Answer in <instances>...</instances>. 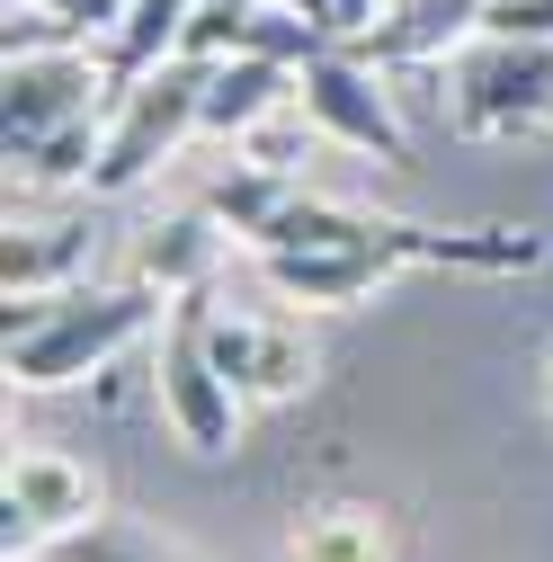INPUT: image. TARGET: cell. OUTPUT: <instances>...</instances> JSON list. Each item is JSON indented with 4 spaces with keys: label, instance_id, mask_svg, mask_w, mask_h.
Listing matches in <instances>:
<instances>
[{
    "label": "cell",
    "instance_id": "cell-1",
    "mask_svg": "<svg viewBox=\"0 0 553 562\" xmlns=\"http://www.w3.org/2000/svg\"><path fill=\"white\" fill-rule=\"evenodd\" d=\"M170 295L153 286H72V295H10V384L19 393H63V384H90L108 375L125 348L161 339Z\"/></svg>",
    "mask_w": 553,
    "mask_h": 562
},
{
    "label": "cell",
    "instance_id": "cell-2",
    "mask_svg": "<svg viewBox=\"0 0 553 562\" xmlns=\"http://www.w3.org/2000/svg\"><path fill=\"white\" fill-rule=\"evenodd\" d=\"M447 125L473 144L553 134V36H473L447 72Z\"/></svg>",
    "mask_w": 553,
    "mask_h": 562
},
{
    "label": "cell",
    "instance_id": "cell-3",
    "mask_svg": "<svg viewBox=\"0 0 553 562\" xmlns=\"http://www.w3.org/2000/svg\"><path fill=\"white\" fill-rule=\"evenodd\" d=\"M205 304L215 295H179L170 322H161V348H153V393H161V419L179 429L188 456H233L241 438V393L233 375L215 367V348H205Z\"/></svg>",
    "mask_w": 553,
    "mask_h": 562
},
{
    "label": "cell",
    "instance_id": "cell-4",
    "mask_svg": "<svg viewBox=\"0 0 553 562\" xmlns=\"http://www.w3.org/2000/svg\"><path fill=\"white\" fill-rule=\"evenodd\" d=\"M205 116V63H161L153 81H134L116 108H108V144H99V170H90V196H134Z\"/></svg>",
    "mask_w": 553,
    "mask_h": 562
},
{
    "label": "cell",
    "instance_id": "cell-5",
    "mask_svg": "<svg viewBox=\"0 0 553 562\" xmlns=\"http://www.w3.org/2000/svg\"><path fill=\"white\" fill-rule=\"evenodd\" d=\"M108 527V482L63 456V447H19L10 456V482H0V544L10 562L45 553V544H81Z\"/></svg>",
    "mask_w": 553,
    "mask_h": 562
},
{
    "label": "cell",
    "instance_id": "cell-6",
    "mask_svg": "<svg viewBox=\"0 0 553 562\" xmlns=\"http://www.w3.org/2000/svg\"><path fill=\"white\" fill-rule=\"evenodd\" d=\"M295 99L321 125V144H349V153L393 161V170L410 161V125H402V108L384 90V63H366L358 45H321L304 72H295Z\"/></svg>",
    "mask_w": 553,
    "mask_h": 562
},
{
    "label": "cell",
    "instance_id": "cell-7",
    "mask_svg": "<svg viewBox=\"0 0 553 562\" xmlns=\"http://www.w3.org/2000/svg\"><path fill=\"white\" fill-rule=\"evenodd\" d=\"M116 108V81H108V54L99 45H36V54H10V90H0V144H36V134H63Z\"/></svg>",
    "mask_w": 553,
    "mask_h": 562
},
{
    "label": "cell",
    "instance_id": "cell-8",
    "mask_svg": "<svg viewBox=\"0 0 553 562\" xmlns=\"http://www.w3.org/2000/svg\"><path fill=\"white\" fill-rule=\"evenodd\" d=\"M205 348H215V367L233 375L241 402H268V411H286L321 384V348L286 322H259V313H224V304H205Z\"/></svg>",
    "mask_w": 553,
    "mask_h": 562
},
{
    "label": "cell",
    "instance_id": "cell-9",
    "mask_svg": "<svg viewBox=\"0 0 553 562\" xmlns=\"http://www.w3.org/2000/svg\"><path fill=\"white\" fill-rule=\"evenodd\" d=\"M276 553L286 562H402V527L384 501H304Z\"/></svg>",
    "mask_w": 553,
    "mask_h": 562
},
{
    "label": "cell",
    "instance_id": "cell-10",
    "mask_svg": "<svg viewBox=\"0 0 553 562\" xmlns=\"http://www.w3.org/2000/svg\"><path fill=\"white\" fill-rule=\"evenodd\" d=\"M473 36H482V0H393V10L358 36V54L393 72V63H447Z\"/></svg>",
    "mask_w": 553,
    "mask_h": 562
},
{
    "label": "cell",
    "instance_id": "cell-11",
    "mask_svg": "<svg viewBox=\"0 0 553 562\" xmlns=\"http://www.w3.org/2000/svg\"><path fill=\"white\" fill-rule=\"evenodd\" d=\"M90 250H99V233L72 224V215H54V224H19L10 215V233H0V286L10 295H72Z\"/></svg>",
    "mask_w": 553,
    "mask_h": 562
},
{
    "label": "cell",
    "instance_id": "cell-12",
    "mask_svg": "<svg viewBox=\"0 0 553 562\" xmlns=\"http://www.w3.org/2000/svg\"><path fill=\"white\" fill-rule=\"evenodd\" d=\"M224 224L205 215H170V224H144V241H134V286H153V295H205V277H215V259H224Z\"/></svg>",
    "mask_w": 553,
    "mask_h": 562
},
{
    "label": "cell",
    "instance_id": "cell-13",
    "mask_svg": "<svg viewBox=\"0 0 553 562\" xmlns=\"http://www.w3.org/2000/svg\"><path fill=\"white\" fill-rule=\"evenodd\" d=\"M295 99V63H268V54H224L205 63V116L196 134H215V144H241V134Z\"/></svg>",
    "mask_w": 553,
    "mask_h": 562
},
{
    "label": "cell",
    "instance_id": "cell-14",
    "mask_svg": "<svg viewBox=\"0 0 553 562\" xmlns=\"http://www.w3.org/2000/svg\"><path fill=\"white\" fill-rule=\"evenodd\" d=\"M259 277H268L286 304H313V313H339V304H358V295L384 286V268H375L366 250H349V241H330V250H268Z\"/></svg>",
    "mask_w": 553,
    "mask_h": 562
},
{
    "label": "cell",
    "instance_id": "cell-15",
    "mask_svg": "<svg viewBox=\"0 0 553 562\" xmlns=\"http://www.w3.org/2000/svg\"><path fill=\"white\" fill-rule=\"evenodd\" d=\"M188 19H196V0H134V10H125V19L99 36L116 99H125L134 81H153L161 63H179V54H188Z\"/></svg>",
    "mask_w": 553,
    "mask_h": 562
},
{
    "label": "cell",
    "instance_id": "cell-16",
    "mask_svg": "<svg viewBox=\"0 0 553 562\" xmlns=\"http://www.w3.org/2000/svg\"><path fill=\"white\" fill-rule=\"evenodd\" d=\"M108 144V116H81L63 134H36V144H10V188H90Z\"/></svg>",
    "mask_w": 553,
    "mask_h": 562
},
{
    "label": "cell",
    "instance_id": "cell-17",
    "mask_svg": "<svg viewBox=\"0 0 553 562\" xmlns=\"http://www.w3.org/2000/svg\"><path fill=\"white\" fill-rule=\"evenodd\" d=\"M313 144H321V125L304 116V99H286V108H268L233 153H241V161H259V170H286V179H295V161H304Z\"/></svg>",
    "mask_w": 553,
    "mask_h": 562
},
{
    "label": "cell",
    "instance_id": "cell-18",
    "mask_svg": "<svg viewBox=\"0 0 553 562\" xmlns=\"http://www.w3.org/2000/svg\"><path fill=\"white\" fill-rule=\"evenodd\" d=\"M259 10H268V0H196V19H188V63H224V54H241V36H250Z\"/></svg>",
    "mask_w": 553,
    "mask_h": 562
},
{
    "label": "cell",
    "instance_id": "cell-19",
    "mask_svg": "<svg viewBox=\"0 0 553 562\" xmlns=\"http://www.w3.org/2000/svg\"><path fill=\"white\" fill-rule=\"evenodd\" d=\"M72 562H188V553L161 544V536H144V527H99V536L72 544Z\"/></svg>",
    "mask_w": 553,
    "mask_h": 562
},
{
    "label": "cell",
    "instance_id": "cell-20",
    "mask_svg": "<svg viewBox=\"0 0 553 562\" xmlns=\"http://www.w3.org/2000/svg\"><path fill=\"white\" fill-rule=\"evenodd\" d=\"M482 36H553V0H482Z\"/></svg>",
    "mask_w": 553,
    "mask_h": 562
},
{
    "label": "cell",
    "instance_id": "cell-21",
    "mask_svg": "<svg viewBox=\"0 0 553 562\" xmlns=\"http://www.w3.org/2000/svg\"><path fill=\"white\" fill-rule=\"evenodd\" d=\"M295 10H304V19H321V27H330V0H295Z\"/></svg>",
    "mask_w": 553,
    "mask_h": 562
},
{
    "label": "cell",
    "instance_id": "cell-22",
    "mask_svg": "<svg viewBox=\"0 0 553 562\" xmlns=\"http://www.w3.org/2000/svg\"><path fill=\"white\" fill-rule=\"evenodd\" d=\"M544 393H553V358H544Z\"/></svg>",
    "mask_w": 553,
    "mask_h": 562
},
{
    "label": "cell",
    "instance_id": "cell-23",
    "mask_svg": "<svg viewBox=\"0 0 553 562\" xmlns=\"http://www.w3.org/2000/svg\"><path fill=\"white\" fill-rule=\"evenodd\" d=\"M27 562H36V553H27Z\"/></svg>",
    "mask_w": 553,
    "mask_h": 562
}]
</instances>
